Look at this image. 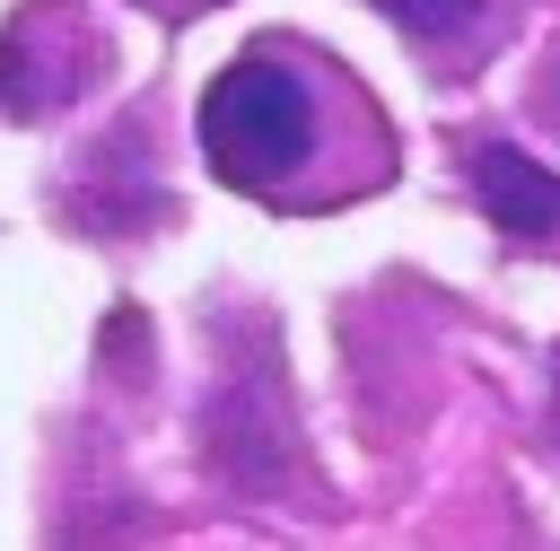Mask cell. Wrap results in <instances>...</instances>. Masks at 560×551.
Segmentation results:
<instances>
[{
  "instance_id": "277c9868",
  "label": "cell",
  "mask_w": 560,
  "mask_h": 551,
  "mask_svg": "<svg viewBox=\"0 0 560 551\" xmlns=\"http://www.w3.org/2000/svg\"><path fill=\"white\" fill-rule=\"evenodd\" d=\"M402 35H464L472 17H481V0H376Z\"/></svg>"
},
{
  "instance_id": "3957f363",
  "label": "cell",
  "mask_w": 560,
  "mask_h": 551,
  "mask_svg": "<svg viewBox=\"0 0 560 551\" xmlns=\"http://www.w3.org/2000/svg\"><path fill=\"white\" fill-rule=\"evenodd\" d=\"M472 192H481V210H490V227H499V236L542 245V236L560 227V175H551V166H534L516 140L472 149Z\"/></svg>"
},
{
  "instance_id": "7a4b0ae2",
  "label": "cell",
  "mask_w": 560,
  "mask_h": 551,
  "mask_svg": "<svg viewBox=\"0 0 560 551\" xmlns=\"http://www.w3.org/2000/svg\"><path fill=\"white\" fill-rule=\"evenodd\" d=\"M201 455H210L236 490H271V481H280L289 429H280V411H271V376H262V367H245L219 402H201Z\"/></svg>"
},
{
  "instance_id": "6da1fadb",
  "label": "cell",
  "mask_w": 560,
  "mask_h": 551,
  "mask_svg": "<svg viewBox=\"0 0 560 551\" xmlns=\"http://www.w3.org/2000/svg\"><path fill=\"white\" fill-rule=\"evenodd\" d=\"M201 157H210V175L219 184H236V192H271V184H289L315 149H324V105H315V87L289 70V61H271V52H245V61H228L210 87H201Z\"/></svg>"
}]
</instances>
